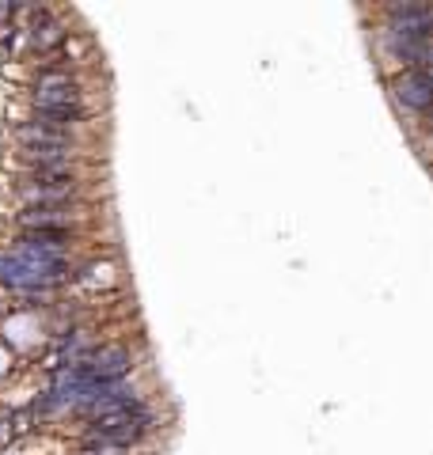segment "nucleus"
I'll return each instance as SVG.
<instances>
[{"label":"nucleus","instance_id":"nucleus-1","mask_svg":"<svg viewBox=\"0 0 433 455\" xmlns=\"http://www.w3.org/2000/svg\"><path fill=\"white\" fill-rule=\"evenodd\" d=\"M152 433V413H130V418H103L84 433L87 452H114V448H133Z\"/></svg>","mask_w":433,"mask_h":455},{"label":"nucleus","instance_id":"nucleus-2","mask_svg":"<svg viewBox=\"0 0 433 455\" xmlns=\"http://www.w3.org/2000/svg\"><path fill=\"white\" fill-rule=\"evenodd\" d=\"M391 95L403 110L426 114L430 110V69H407L391 80Z\"/></svg>","mask_w":433,"mask_h":455},{"label":"nucleus","instance_id":"nucleus-3","mask_svg":"<svg viewBox=\"0 0 433 455\" xmlns=\"http://www.w3.org/2000/svg\"><path fill=\"white\" fill-rule=\"evenodd\" d=\"M15 190H42V194H72L76 198V175L72 167H42V171H27L19 178Z\"/></svg>","mask_w":433,"mask_h":455},{"label":"nucleus","instance_id":"nucleus-4","mask_svg":"<svg viewBox=\"0 0 433 455\" xmlns=\"http://www.w3.org/2000/svg\"><path fill=\"white\" fill-rule=\"evenodd\" d=\"M15 141H19V152L23 148H72L69 133L46 129V126H38V121H23V126H15Z\"/></svg>","mask_w":433,"mask_h":455},{"label":"nucleus","instance_id":"nucleus-5","mask_svg":"<svg viewBox=\"0 0 433 455\" xmlns=\"http://www.w3.org/2000/svg\"><path fill=\"white\" fill-rule=\"evenodd\" d=\"M15 221L23 228H65L69 205H27Z\"/></svg>","mask_w":433,"mask_h":455},{"label":"nucleus","instance_id":"nucleus-6","mask_svg":"<svg viewBox=\"0 0 433 455\" xmlns=\"http://www.w3.org/2000/svg\"><path fill=\"white\" fill-rule=\"evenodd\" d=\"M27 35H31V46H35L38 53H46V50H53L58 42H65L69 38V27L61 19H42V23H35V27H27Z\"/></svg>","mask_w":433,"mask_h":455},{"label":"nucleus","instance_id":"nucleus-7","mask_svg":"<svg viewBox=\"0 0 433 455\" xmlns=\"http://www.w3.org/2000/svg\"><path fill=\"white\" fill-rule=\"evenodd\" d=\"M69 239H72V232H69V228H27L19 243H27V247H46V250H58L61 243H69Z\"/></svg>","mask_w":433,"mask_h":455}]
</instances>
